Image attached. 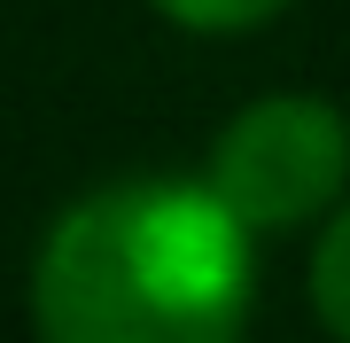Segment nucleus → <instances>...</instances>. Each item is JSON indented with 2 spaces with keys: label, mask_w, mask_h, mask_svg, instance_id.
Instances as JSON below:
<instances>
[{
  "label": "nucleus",
  "mask_w": 350,
  "mask_h": 343,
  "mask_svg": "<svg viewBox=\"0 0 350 343\" xmlns=\"http://www.w3.org/2000/svg\"><path fill=\"white\" fill-rule=\"evenodd\" d=\"M250 227L211 179H125L55 218L31 266L39 343H241Z\"/></svg>",
  "instance_id": "1"
},
{
  "label": "nucleus",
  "mask_w": 350,
  "mask_h": 343,
  "mask_svg": "<svg viewBox=\"0 0 350 343\" xmlns=\"http://www.w3.org/2000/svg\"><path fill=\"white\" fill-rule=\"evenodd\" d=\"M211 188L234 203L250 234H280L342 203L350 188V125L319 94H265L218 133Z\"/></svg>",
  "instance_id": "2"
},
{
  "label": "nucleus",
  "mask_w": 350,
  "mask_h": 343,
  "mask_svg": "<svg viewBox=\"0 0 350 343\" xmlns=\"http://www.w3.org/2000/svg\"><path fill=\"white\" fill-rule=\"evenodd\" d=\"M312 312L335 343H350V203L327 218V234L312 250Z\"/></svg>",
  "instance_id": "3"
},
{
  "label": "nucleus",
  "mask_w": 350,
  "mask_h": 343,
  "mask_svg": "<svg viewBox=\"0 0 350 343\" xmlns=\"http://www.w3.org/2000/svg\"><path fill=\"white\" fill-rule=\"evenodd\" d=\"M156 8L172 24H187V31H257V24H273L288 0H156Z\"/></svg>",
  "instance_id": "4"
}]
</instances>
